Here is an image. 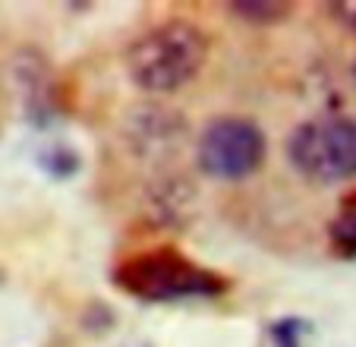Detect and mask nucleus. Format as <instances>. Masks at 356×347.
Segmentation results:
<instances>
[{"label": "nucleus", "mask_w": 356, "mask_h": 347, "mask_svg": "<svg viewBox=\"0 0 356 347\" xmlns=\"http://www.w3.org/2000/svg\"><path fill=\"white\" fill-rule=\"evenodd\" d=\"M114 284L123 294L148 303L218 297L227 291L224 275L199 265L177 247H152L120 259V265L114 268Z\"/></svg>", "instance_id": "nucleus-1"}, {"label": "nucleus", "mask_w": 356, "mask_h": 347, "mask_svg": "<svg viewBox=\"0 0 356 347\" xmlns=\"http://www.w3.org/2000/svg\"><path fill=\"white\" fill-rule=\"evenodd\" d=\"M209 57V41L193 22L170 20L148 29L127 51V70L145 92L168 95L183 88Z\"/></svg>", "instance_id": "nucleus-2"}, {"label": "nucleus", "mask_w": 356, "mask_h": 347, "mask_svg": "<svg viewBox=\"0 0 356 347\" xmlns=\"http://www.w3.org/2000/svg\"><path fill=\"white\" fill-rule=\"evenodd\" d=\"M290 164L312 183H341L356 177V121L316 117L290 136Z\"/></svg>", "instance_id": "nucleus-3"}, {"label": "nucleus", "mask_w": 356, "mask_h": 347, "mask_svg": "<svg viewBox=\"0 0 356 347\" xmlns=\"http://www.w3.org/2000/svg\"><path fill=\"white\" fill-rule=\"evenodd\" d=\"M265 133L243 117H218L202 130L195 158L199 167L215 180H243L256 174L265 161Z\"/></svg>", "instance_id": "nucleus-4"}, {"label": "nucleus", "mask_w": 356, "mask_h": 347, "mask_svg": "<svg viewBox=\"0 0 356 347\" xmlns=\"http://www.w3.org/2000/svg\"><path fill=\"white\" fill-rule=\"evenodd\" d=\"M331 247L341 256H356V190L347 193L337 206V215L328 227Z\"/></svg>", "instance_id": "nucleus-5"}, {"label": "nucleus", "mask_w": 356, "mask_h": 347, "mask_svg": "<svg viewBox=\"0 0 356 347\" xmlns=\"http://www.w3.org/2000/svg\"><path fill=\"white\" fill-rule=\"evenodd\" d=\"M234 13L246 16L252 22H268V20H281L287 13V3H230Z\"/></svg>", "instance_id": "nucleus-6"}, {"label": "nucleus", "mask_w": 356, "mask_h": 347, "mask_svg": "<svg viewBox=\"0 0 356 347\" xmlns=\"http://www.w3.org/2000/svg\"><path fill=\"white\" fill-rule=\"evenodd\" d=\"M302 325L296 319H284L275 325V341L277 347H300V338H302Z\"/></svg>", "instance_id": "nucleus-7"}, {"label": "nucleus", "mask_w": 356, "mask_h": 347, "mask_svg": "<svg viewBox=\"0 0 356 347\" xmlns=\"http://www.w3.org/2000/svg\"><path fill=\"white\" fill-rule=\"evenodd\" d=\"M331 16H334L341 26L353 29L356 32V0H347V3H331Z\"/></svg>", "instance_id": "nucleus-8"}, {"label": "nucleus", "mask_w": 356, "mask_h": 347, "mask_svg": "<svg viewBox=\"0 0 356 347\" xmlns=\"http://www.w3.org/2000/svg\"><path fill=\"white\" fill-rule=\"evenodd\" d=\"M353 79H356V61H353Z\"/></svg>", "instance_id": "nucleus-9"}]
</instances>
